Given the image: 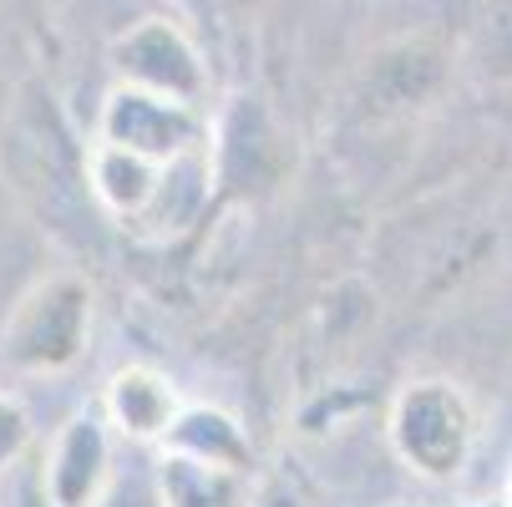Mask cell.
Returning <instances> with one entry per match:
<instances>
[{"label": "cell", "mask_w": 512, "mask_h": 507, "mask_svg": "<svg viewBox=\"0 0 512 507\" xmlns=\"http://www.w3.org/2000/svg\"><path fill=\"white\" fill-rule=\"evenodd\" d=\"M92 284L82 274H46L11 305L0 325V360L16 376H66L92 345Z\"/></svg>", "instance_id": "obj_1"}, {"label": "cell", "mask_w": 512, "mask_h": 507, "mask_svg": "<svg viewBox=\"0 0 512 507\" xmlns=\"http://www.w3.org/2000/svg\"><path fill=\"white\" fill-rule=\"evenodd\" d=\"M386 437L391 452L401 457L406 472L421 482L447 487L467 472L472 447H477V411L457 381L426 376L396 391L391 416H386Z\"/></svg>", "instance_id": "obj_2"}, {"label": "cell", "mask_w": 512, "mask_h": 507, "mask_svg": "<svg viewBox=\"0 0 512 507\" xmlns=\"http://www.w3.org/2000/svg\"><path fill=\"white\" fill-rule=\"evenodd\" d=\"M97 137H112L132 153L173 163V158L208 148L213 122H208V107H198V102L148 92V87H132V82H112V92L102 97V112H97Z\"/></svg>", "instance_id": "obj_3"}, {"label": "cell", "mask_w": 512, "mask_h": 507, "mask_svg": "<svg viewBox=\"0 0 512 507\" xmlns=\"http://www.w3.org/2000/svg\"><path fill=\"white\" fill-rule=\"evenodd\" d=\"M107 56H112L117 82H132V87L168 92V97L208 107L213 77H208L203 46L193 41V31L183 21H173V16H142V21H132L112 41Z\"/></svg>", "instance_id": "obj_4"}, {"label": "cell", "mask_w": 512, "mask_h": 507, "mask_svg": "<svg viewBox=\"0 0 512 507\" xmlns=\"http://www.w3.org/2000/svg\"><path fill=\"white\" fill-rule=\"evenodd\" d=\"M117 431L102 411H77L56 426L41 457V502L46 507H107L117 487Z\"/></svg>", "instance_id": "obj_5"}, {"label": "cell", "mask_w": 512, "mask_h": 507, "mask_svg": "<svg viewBox=\"0 0 512 507\" xmlns=\"http://www.w3.org/2000/svg\"><path fill=\"white\" fill-rule=\"evenodd\" d=\"M183 406L188 401L173 386V376L148 366V360L117 366L102 386V416L112 421V431L122 442H137V447H163L173 421L183 416Z\"/></svg>", "instance_id": "obj_6"}, {"label": "cell", "mask_w": 512, "mask_h": 507, "mask_svg": "<svg viewBox=\"0 0 512 507\" xmlns=\"http://www.w3.org/2000/svg\"><path fill=\"white\" fill-rule=\"evenodd\" d=\"M163 168L168 163H158L148 153H132V148H122V142H112V137H97L87 148V188L102 203V213H112L122 229L148 213V203H153V193L163 183Z\"/></svg>", "instance_id": "obj_7"}, {"label": "cell", "mask_w": 512, "mask_h": 507, "mask_svg": "<svg viewBox=\"0 0 512 507\" xmlns=\"http://www.w3.org/2000/svg\"><path fill=\"white\" fill-rule=\"evenodd\" d=\"M158 507H254V472L158 447Z\"/></svg>", "instance_id": "obj_8"}, {"label": "cell", "mask_w": 512, "mask_h": 507, "mask_svg": "<svg viewBox=\"0 0 512 507\" xmlns=\"http://www.w3.org/2000/svg\"><path fill=\"white\" fill-rule=\"evenodd\" d=\"M208 188H213V142L198 148V153H188V158H173L163 168V183H158L148 213H142L132 229H142L148 239H178L208 208Z\"/></svg>", "instance_id": "obj_9"}, {"label": "cell", "mask_w": 512, "mask_h": 507, "mask_svg": "<svg viewBox=\"0 0 512 507\" xmlns=\"http://www.w3.org/2000/svg\"><path fill=\"white\" fill-rule=\"evenodd\" d=\"M163 447L188 452V457H203V462H224V467L254 472V437H249V426L234 411L208 406V401H188L183 406V416L173 421Z\"/></svg>", "instance_id": "obj_10"}, {"label": "cell", "mask_w": 512, "mask_h": 507, "mask_svg": "<svg viewBox=\"0 0 512 507\" xmlns=\"http://www.w3.org/2000/svg\"><path fill=\"white\" fill-rule=\"evenodd\" d=\"M462 61L482 82H512V0H472Z\"/></svg>", "instance_id": "obj_11"}, {"label": "cell", "mask_w": 512, "mask_h": 507, "mask_svg": "<svg viewBox=\"0 0 512 507\" xmlns=\"http://www.w3.org/2000/svg\"><path fill=\"white\" fill-rule=\"evenodd\" d=\"M36 442V426H31V411L21 406V396L0 391V472L21 467V457L31 452Z\"/></svg>", "instance_id": "obj_12"}, {"label": "cell", "mask_w": 512, "mask_h": 507, "mask_svg": "<svg viewBox=\"0 0 512 507\" xmlns=\"http://www.w3.org/2000/svg\"><path fill=\"white\" fill-rule=\"evenodd\" d=\"M467 507H512V502H507V492H502V497H477V502H467Z\"/></svg>", "instance_id": "obj_13"}, {"label": "cell", "mask_w": 512, "mask_h": 507, "mask_svg": "<svg viewBox=\"0 0 512 507\" xmlns=\"http://www.w3.org/2000/svg\"><path fill=\"white\" fill-rule=\"evenodd\" d=\"M507 497H512V467H507Z\"/></svg>", "instance_id": "obj_14"}, {"label": "cell", "mask_w": 512, "mask_h": 507, "mask_svg": "<svg viewBox=\"0 0 512 507\" xmlns=\"http://www.w3.org/2000/svg\"><path fill=\"white\" fill-rule=\"evenodd\" d=\"M391 507H406V502H391Z\"/></svg>", "instance_id": "obj_15"}, {"label": "cell", "mask_w": 512, "mask_h": 507, "mask_svg": "<svg viewBox=\"0 0 512 507\" xmlns=\"http://www.w3.org/2000/svg\"><path fill=\"white\" fill-rule=\"evenodd\" d=\"M507 502H512V497H507Z\"/></svg>", "instance_id": "obj_16"}]
</instances>
